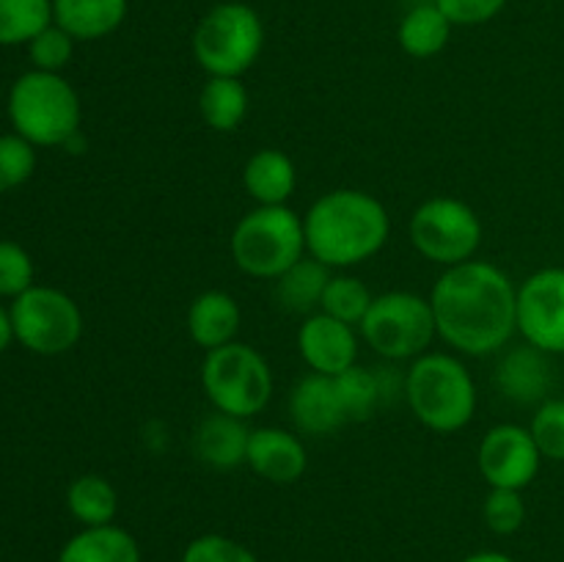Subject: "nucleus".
Instances as JSON below:
<instances>
[{"label": "nucleus", "instance_id": "27", "mask_svg": "<svg viewBox=\"0 0 564 562\" xmlns=\"http://www.w3.org/2000/svg\"><path fill=\"white\" fill-rule=\"evenodd\" d=\"M375 295L367 284H364L358 275H330L328 287L323 292V303H319V312L330 314V317L341 320L347 325H361V320L367 317L369 306H372Z\"/></svg>", "mask_w": 564, "mask_h": 562}, {"label": "nucleus", "instance_id": "16", "mask_svg": "<svg viewBox=\"0 0 564 562\" xmlns=\"http://www.w3.org/2000/svg\"><path fill=\"white\" fill-rule=\"evenodd\" d=\"M187 336L202 347L204 353L237 342L242 325L240 303L226 290H207L193 298L187 309Z\"/></svg>", "mask_w": 564, "mask_h": 562}, {"label": "nucleus", "instance_id": "2", "mask_svg": "<svg viewBox=\"0 0 564 562\" xmlns=\"http://www.w3.org/2000/svg\"><path fill=\"white\" fill-rule=\"evenodd\" d=\"M306 251L325 268H356L378 257L391 235L389 209L358 187L323 193L303 215Z\"/></svg>", "mask_w": 564, "mask_h": 562}, {"label": "nucleus", "instance_id": "1", "mask_svg": "<svg viewBox=\"0 0 564 562\" xmlns=\"http://www.w3.org/2000/svg\"><path fill=\"white\" fill-rule=\"evenodd\" d=\"M430 303L438 336L463 356L505 350L518 331V287L499 264L485 259L446 268Z\"/></svg>", "mask_w": 564, "mask_h": 562}, {"label": "nucleus", "instance_id": "35", "mask_svg": "<svg viewBox=\"0 0 564 562\" xmlns=\"http://www.w3.org/2000/svg\"><path fill=\"white\" fill-rule=\"evenodd\" d=\"M435 6L449 17L455 28H474L496 20L505 11L507 0H435Z\"/></svg>", "mask_w": 564, "mask_h": 562}, {"label": "nucleus", "instance_id": "36", "mask_svg": "<svg viewBox=\"0 0 564 562\" xmlns=\"http://www.w3.org/2000/svg\"><path fill=\"white\" fill-rule=\"evenodd\" d=\"M14 342V323H11L9 309L0 306V353Z\"/></svg>", "mask_w": 564, "mask_h": 562}, {"label": "nucleus", "instance_id": "23", "mask_svg": "<svg viewBox=\"0 0 564 562\" xmlns=\"http://www.w3.org/2000/svg\"><path fill=\"white\" fill-rule=\"evenodd\" d=\"M248 105L251 97L242 77H207L198 91V114L215 132H235L246 121Z\"/></svg>", "mask_w": 564, "mask_h": 562}, {"label": "nucleus", "instance_id": "8", "mask_svg": "<svg viewBox=\"0 0 564 562\" xmlns=\"http://www.w3.org/2000/svg\"><path fill=\"white\" fill-rule=\"evenodd\" d=\"M358 331L378 356L391 361H413L424 356L438 336L430 298L408 290L375 295Z\"/></svg>", "mask_w": 564, "mask_h": 562}, {"label": "nucleus", "instance_id": "11", "mask_svg": "<svg viewBox=\"0 0 564 562\" xmlns=\"http://www.w3.org/2000/svg\"><path fill=\"white\" fill-rule=\"evenodd\" d=\"M518 334L527 345L564 353V268H543L518 287Z\"/></svg>", "mask_w": 564, "mask_h": 562}, {"label": "nucleus", "instance_id": "3", "mask_svg": "<svg viewBox=\"0 0 564 562\" xmlns=\"http://www.w3.org/2000/svg\"><path fill=\"white\" fill-rule=\"evenodd\" d=\"M408 408L433 433H457L468 428L477 413V383L466 364L452 353L413 358L402 378Z\"/></svg>", "mask_w": 564, "mask_h": 562}, {"label": "nucleus", "instance_id": "18", "mask_svg": "<svg viewBox=\"0 0 564 562\" xmlns=\"http://www.w3.org/2000/svg\"><path fill=\"white\" fill-rule=\"evenodd\" d=\"M130 0H53V22L75 42H97L124 25Z\"/></svg>", "mask_w": 564, "mask_h": 562}, {"label": "nucleus", "instance_id": "14", "mask_svg": "<svg viewBox=\"0 0 564 562\" xmlns=\"http://www.w3.org/2000/svg\"><path fill=\"white\" fill-rule=\"evenodd\" d=\"M246 466L268 483L292 485L308 468L306 444L284 428H257L248 439Z\"/></svg>", "mask_w": 564, "mask_h": 562}, {"label": "nucleus", "instance_id": "33", "mask_svg": "<svg viewBox=\"0 0 564 562\" xmlns=\"http://www.w3.org/2000/svg\"><path fill=\"white\" fill-rule=\"evenodd\" d=\"M28 55L33 61V69L42 72H61L75 55V39L58 28L53 22L50 28H44L36 39L28 42Z\"/></svg>", "mask_w": 564, "mask_h": 562}, {"label": "nucleus", "instance_id": "22", "mask_svg": "<svg viewBox=\"0 0 564 562\" xmlns=\"http://www.w3.org/2000/svg\"><path fill=\"white\" fill-rule=\"evenodd\" d=\"M452 31H455V25L449 22V17L435 6V0H427V3H416L405 11V17L397 25V42H400L402 53L424 61L444 53Z\"/></svg>", "mask_w": 564, "mask_h": 562}, {"label": "nucleus", "instance_id": "24", "mask_svg": "<svg viewBox=\"0 0 564 562\" xmlns=\"http://www.w3.org/2000/svg\"><path fill=\"white\" fill-rule=\"evenodd\" d=\"M330 281V268L317 262L314 257H303L301 262L292 264L286 273L275 279V301L295 314H314L323 303V292Z\"/></svg>", "mask_w": 564, "mask_h": 562}, {"label": "nucleus", "instance_id": "13", "mask_svg": "<svg viewBox=\"0 0 564 562\" xmlns=\"http://www.w3.org/2000/svg\"><path fill=\"white\" fill-rule=\"evenodd\" d=\"M297 353L312 372L336 378L358 364L356 325L341 323L325 312L308 314L297 328Z\"/></svg>", "mask_w": 564, "mask_h": 562}, {"label": "nucleus", "instance_id": "21", "mask_svg": "<svg viewBox=\"0 0 564 562\" xmlns=\"http://www.w3.org/2000/svg\"><path fill=\"white\" fill-rule=\"evenodd\" d=\"M58 562H143L141 545L119 523L83 527L58 551Z\"/></svg>", "mask_w": 564, "mask_h": 562}, {"label": "nucleus", "instance_id": "6", "mask_svg": "<svg viewBox=\"0 0 564 562\" xmlns=\"http://www.w3.org/2000/svg\"><path fill=\"white\" fill-rule=\"evenodd\" d=\"M193 58L209 77H242L264 50V22L253 6L224 0L198 20Z\"/></svg>", "mask_w": 564, "mask_h": 562}, {"label": "nucleus", "instance_id": "29", "mask_svg": "<svg viewBox=\"0 0 564 562\" xmlns=\"http://www.w3.org/2000/svg\"><path fill=\"white\" fill-rule=\"evenodd\" d=\"M482 518L494 534H516L527 523V501L523 490L510 488H490V494L482 501Z\"/></svg>", "mask_w": 564, "mask_h": 562}, {"label": "nucleus", "instance_id": "32", "mask_svg": "<svg viewBox=\"0 0 564 562\" xmlns=\"http://www.w3.org/2000/svg\"><path fill=\"white\" fill-rule=\"evenodd\" d=\"M182 562H259V556L229 534L207 532L185 545Z\"/></svg>", "mask_w": 564, "mask_h": 562}, {"label": "nucleus", "instance_id": "17", "mask_svg": "<svg viewBox=\"0 0 564 562\" xmlns=\"http://www.w3.org/2000/svg\"><path fill=\"white\" fill-rule=\"evenodd\" d=\"M496 383L501 395L510 397L518 406H532L543 402L551 386V364L549 353L538 350L532 345L512 347L496 369Z\"/></svg>", "mask_w": 564, "mask_h": 562}, {"label": "nucleus", "instance_id": "30", "mask_svg": "<svg viewBox=\"0 0 564 562\" xmlns=\"http://www.w3.org/2000/svg\"><path fill=\"white\" fill-rule=\"evenodd\" d=\"M529 430L534 435L540 455L549 461L564 463V400L554 397V400H543L534 411Z\"/></svg>", "mask_w": 564, "mask_h": 562}, {"label": "nucleus", "instance_id": "4", "mask_svg": "<svg viewBox=\"0 0 564 562\" xmlns=\"http://www.w3.org/2000/svg\"><path fill=\"white\" fill-rule=\"evenodd\" d=\"M9 119L33 147H66L80 136L83 105L61 72L31 69L9 91Z\"/></svg>", "mask_w": 564, "mask_h": 562}, {"label": "nucleus", "instance_id": "20", "mask_svg": "<svg viewBox=\"0 0 564 562\" xmlns=\"http://www.w3.org/2000/svg\"><path fill=\"white\" fill-rule=\"evenodd\" d=\"M242 185L248 196L262 207H279L292 198L297 187V169L281 149H259L242 169Z\"/></svg>", "mask_w": 564, "mask_h": 562}, {"label": "nucleus", "instance_id": "28", "mask_svg": "<svg viewBox=\"0 0 564 562\" xmlns=\"http://www.w3.org/2000/svg\"><path fill=\"white\" fill-rule=\"evenodd\" d=\"M336 389H339L350 422H367L375 413V408H378L380 397H383V383H380L378 372L361 367V364L336 375Z\"/></svg>", "mask_w": 564, "mask_h": 562}, {"label": "nucleus", "instance_id": "31", "mask_svg": "<svg viewBox=\"0 0 564 562\" xmlns=\"http://www.w3.org/2000/svg\"><path fill=\"white\" fill-rule=\"evenodd\" d=\"M36 171V147L22 136H0V193L25 185Z\"/></svg>", "mask_w": 564, "mask_h": 562}, {"label": "nucleus", "instance_id": "7", "mask_svg": "<svg viewBox=\"0 0 564 562\" xmlns=\"http://www.w3.org/2000/svg\"><path fill=\"white\" fill-rule=\"evenodd\" d=\"M202 386L215 411L251 419L268 408L275 380L268 358L257 347L229 342L204 356Z\"/></svg>", "mask_w": 564, "mask_h": 562}, {"label": "nucleus", "instance_id": "12", "mask_svg": "<svg viewBox=\"0 0 564 562\" xmlns=\"http://www.w3.org/2000/svg\"><path fill=\"white\" fill-rule=\"evenodd\" d=\"M540 455L532 430L516 422H501L482 435L477 466L490 488L523 490L540 474Z\"/></svg>", "mask_w": 564, "mask_h": 562}, {"label": "nucleus", "instance_id": "34", "mask_svg": "<svg viewBox=\"0 0 564 562\" xmlns=\"http://www.w3.org/2000/svg\"><path fill=\"white\" fill-rule=\"evenodd\" d=\"M33 287V259L20 242L0 240V295L20 298Z\"/></svg>", "mask_w": 564, "mask_h": 562}, {"label": "nucleus", "instance_id": "15", "mask_svg": "<svg viewBox=\"0 0 564 562\" xmlns=\"http://www.w3.org/2000/svg\"><path fill=\"white\" fill-rule=\"evenodd\" d=\"M290 417L303 435H330L350 424L336 378L317 372H308L295 383L290 395Z\"/></svg>", "mask_w": 564, "mask_h": 562}, {"label": "nucleus", "instance_id": "10", "mask_svg": "<svg viewBox=\"0 0 564 562\" xmlns=\"http://www.w3.org/2000/svg\"><path fill=\"white\" fill-rule=\"evenodd\" d=\"M14 339L36 356L69 353L83 336V312L75 298L55 287H39L22 292L11 303Z\"/></svg>", "mask_w": 564, "mask_h": 562}, {"label": "nucleus", "instance_id": "9", "mask_svg": "<svg viewBox=\"0 0 564 562\" xmlns=\"http://www.w3.org/2000/svg\"><path fill=\"white\" fill-rule=\"evenodd\" d=\"M408 235L427 262L455 268L477 257L485 226L477 209L463 198L433 196L413 209Z\"/></svg>", "mask_w": 564, "mask_h": 562}, {"label": "nucleus", "instance_id": "26", "mask_svg": "<svg viewBox=\"0 0 564 562\" xmlns=\"http://www.w3.org/2000/svg\"><path fill=\"white\" fill-rule=\"evenodd\" d=\"M53 25V0H0V47H17Z\"/></svg>", "mask_w": 564, "mask_h": 562}, {"label": "nucleus", "instance_id": "5", "mask_svg": "<svg viewBox=\"0 0 564 562\" xmlns=\"http://www.w3.org/2000/svg\"><path fill=\"white\" fill-rule=\"evenodd\" d=\"M229 251L246 275L275 281L308 253L303 215L286 204L279 207L257 204L231 229Z\"/></svg>", "mask_w": 564, "mask_h": 562}, {"label": "nucleus", "instance_id": "37", "mask_svg": "<svg viewBox=\"0 0 564 562\" xmlns=\"http://www.w3.org/2000/svg\"><path fill=\"white\" fill-rule=\"evenodd\" d=\"M460 562H516L505 551H474V554L463 556Z\"/></svg>", "mask_w": 564, "mask_h": 562}, {"label": "nucleus", "instance_id": "19", "mask_svg": "<svg viewBox=\"0 0 564 562\" xmlns=\"http://www.w3.org/2000/svg\"><path fill=\"white\" fill-rule=\"evenodd\" d=\"M248 439H251V430H248L246 419L213 411L196 428V455L209 468L229 472V468L246 463Z\"/></svg>", "mask_w": 564, "mask_h": 562}, {"label": "nucleus", "instance_id": "25", "mask_svg": "<svg viewBox=\"0 0 564 562\" xmlns=\"http://www.w3.org/2000/svg\"><path fill=\"white\" fill-rule=\"evenodd\" d=\"M66 507L83 527H105L119 512V494L102 474H80L66 488Z\"/></svg>", "mask_w": 564, "mask_h": 562}]
</instances>
